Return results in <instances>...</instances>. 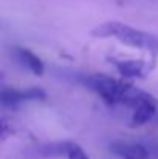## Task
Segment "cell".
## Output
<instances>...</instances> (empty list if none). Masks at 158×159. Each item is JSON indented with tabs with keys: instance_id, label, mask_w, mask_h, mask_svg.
<instances>
[{
	"instance_id": "9",
	"label": "cell",
	"mask_w": 158,
	"mask_h": 159,
	"mask_svg": "<svg viewBox=\"0 0 158 159\" xmlns=\"http://www.w3.org/2000/svg\"><path fill=\"white\" fill-rule=\"evenodd\" d=\"M146 147L149 148L151 155H155V156L158 158V141H151V142H147Z\"/></svg>"
},
{
	"instance_id": "1",
	"label": "cell",
	"mask_w": 158,
	"mask_h": 159,
	"mask_svg": "<svg viewBox=\"0 0 158 159\" xmlns=\"http://www.w3.org/2000/svg\"><path fill=\"white\" fill-rule=\"evenodd\" d=\"M73 80L87 87L93 93H96L107 105H124L135 110L144 101L152 99L154 96L143 91L141 88L116 80L105 74H84V73H73Z\"/></svg>"
},
{
	"instance_id": "5",
	"label": "cell",
	"mask_w": 158,
	"mask_h": 159,
	"mask_svg": "<svg viewBox=\"0 0 158 159\" xmlns=\"http://www.w3.org/2000/svg\"><path fill=\"white\" fill-rule=\"evenodd\" d=\"M12 54H14V59L17 60V63L22 68H26L28 71H31L36 76H42L44 74L45 65H44V62L41 60L39 56H36L30 50L22 48V47H14L12 48Z\"/></svg>"
},
{
	"instance_id": "7",
	"label": "cell",
	"mask_w": 158,
	"mask_h": 159,
	"mask_svg": "<svg viewBox=\"0 0 158 159\" xmlns=\"http://www.w3.org/2000/svg\"><path fill=\"white\" fill-rule=\"evenodd\" d=\"M157 108H158V102L155 98H152V99H149V101H144L143 104H140V105L133 110L130 125H132V127H141V125L147 124V122L152 120V117L155 116Z\"/></svg>"
},
{
	"instance_id": "4",
	"label": "cell",
	"mask_w": 158,
	"mask_h": 159,
	"mask_svg": "<svg viewBox=\"0 0 158 159\" xmlns=\"http://www.w3.org/2000/svg\"><path fill=\"white\" fill-rule=\"evenodd\" d=\"M108 150L121 159H147L151 156L146 144L140 142H127V141H115L110 144Z\"/></svg>"
},
{
	"instance_id": "3",
	"label": "cell",
	"mask_w": 158,
	"mask_h": 159,
	"mask_svg": "<svg viewBox=\"0 0 158 159\" xmlns=\"http://www.w3.org/2000/svg\"><path fill=\"white\" fill-rule=\"evenodd\" d=\"M47 93L42 88H28V90H16V88H3L2 91V105L5 108H17L20 104L28 101H45Z\"/></svg>"
},
{
	"instance_id": "6",
	"label": "cell",
	"mask_w": 158,
	"mask_h": 159,
	"mask_svg": "<svg viewBox=\"0 0 158 159\" xmlns=\"http://www.w3.org/2000/svg\"><path fill=\"white\" fill-rule=\"evenodd\" d=\"M112 63L119 70V73L126 77H144L147 73H151L154 63L149 65L146 60H116L113 59Z\"/></svg>"
},
{
	"instance_id": "2",
	"label": "cell",
	"mask_w": 158,
	"mask_h": 159,
	"mask_svg": "<svg viewBox=\"0 0 158 159\" xmlns=\"http://www.w3.org/2000/svg\"><path fill=\"white\" fill-rule=\"evenodd\" d=\"M90 34L93 37H99V39L113 37V39L122 42L127 47L158 53L157 36H154L151 33H146V31H141V30H135V28H132L129 25H124L121 22H105L103 25L93 28Z\"/></svg>"
},
{
	"instance_id": "8",
	"label": "cell",
	"mask_w": 158,
	"mask_h": 159,
	"mask_svg": "<svg viewBox=\"0 0 158 159\" xmlns=\"http://www.w3.org/2000/svg\"><path fill=\"white\" fill-rule=\"evenodd\" d=\"M67 159H90L89 155L82 150V147L76 142H68L67 144Z\"/></svg>"
}]
</instances>
